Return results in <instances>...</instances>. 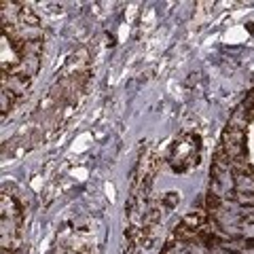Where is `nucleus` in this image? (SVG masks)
<instances>
[{
    "label": "nucleus",
    "mask_w": 254,
    "mask_h": 254,
    "mask_svg": "<svg viewBox=\"0 0 254 254\" xmlns=\"http://www.w3.org/2000/svg\"><path fill=\"white\" fill-rule=\"evenodd\" d=\"M15 51L19 58H28V55H41L43 53V41H30V43H13Z\"/></svg>",
    "instance_id": "nucleus-1"
},
{
    "label": "nucleus",
    "mask_w": 254,
    "mask_h": 254,
    "mask_svg": "<svg viewBox=\"0 0 254 254\" xmlns=\"http://www.w3.org/2000/svg\"><path fill=\"white\" fill-rule=\"evenodd\" d=\"M235 193H254L252 174H235Z\"/></svg>",
    "instance_id": "nucleus-2"
},
{
    "label": "nucleus",
    "mask_w": 254,
    "mask_h": 254,
    "mask_svg": "<svg viewBox=\"0 0 254 254\" xmlns=\"http://www.w3.org/2000/svg\"><path fill=\"white\" fill-rule=\"evenodd\" d=\"M246 125H248V117H246V110H244V108H237L235 113L231 115V119H229L227 129H240V131H244Z\"/></svg>",
    "instance_id": "nucleus-3"
},
{
    "label": "nucleus",
    "mask_w": 254,
    "mask_h": 254,
    "mask_svg": "<svg viewBox=\"0 0 254 254\" xmlns=\"http://www.w3.org/2000/svg\"><path fill=\"white\" fill-rule=\"evenodd\" d=\"M231 170H235V174H250V163H248V159H246L244 155L231 159Z\"/></svg>",
    "instance_id": "nucleus-4"
},
{
    "label": "nucleus",
    "mask_w": 254,
    "mask_h": 254,
    "mask_svg": "<svg viewBox=\"0 0 254 254\" xmlns=\"http://www.w3.org/2000/svg\"><path fill=\"white\" fill-rule=\"evenodd\" d=\"M233 201L242 208H254V193H233Z\"/></svg>",
    "instance_id": "nucleus-5"
},
{
    "label": "nucleus",
    "mask_w": 254,
    "mask_h": 254,
    "mask_svg": "<svg viewBox=\"0 0 254 254\" xmlns=\"http://www.w3.org/2000/svg\"><path fill=\"white\" fill-rule=\"evenodd\" d=\"M15 98H17V95H13L9 89H2V93H0V110H2V115L9 113V108L13 106Z\"/></svg>",
    "instance_id": "nucleus-6"
},
{
    "label": "nucleus",
    "mask_w": 254,
    "mask_h": 254,
    "mask_svg": "<svg viewBox=\"0 0 254 254\" xmlns=\"http://www.w3.org/2000/svg\"><path fill=\"white\" fill-rule=\"evenodd\" d=\"M240 237H244V240H254V222H246V220L240 222Z\"/></svg>",
    "instance_id": "nucleus-7"
},
{
    "label": "nucleus",
    "mask_w": 254,
    "mask_h": 254,
    "mask_svg": "<svg viewBox=\"0 0 254 254\" xmlns=\"http://www.w3.org/2000/svg\"><path fill=\"white\" fill-rule=\"evenodd\" d=\"M72 62H74V64H78V66H85V64L89 62V51H87L85 47H81V49H76V51L72 53Z\"/></svg>",
    "instance_id": "nucleus-8"
},
{
    "label": "nucleus",
    "mask_w": 254,
    "mask_h": 254,
    "mask_svg": "<svg viewBox=\"0 0 254 254\" xmlns=\"http://www.w3.org/2000/svg\"><path fill=\"white\" fill-rule=\"evenodd\" d=\"M176 201H178V193H168V195H165V203H168V205H174Z\"/></svg>",
    "instance_id": "nucleus-9"
},
{
    "label": "nucleus",
    "mask_w": 254,
    "mask_h": 254,
    "mask_svg": "<svg viewBox=\"0 0 254 254\" xmlns=\"http://www.w3.org/2000/svg\"><path fill=\"white\" fill-rule=\"evenodd\" d=\"M242 254H254V244H252V246H248V248H246Z\"/></svg>",
    "instance_id": "nucleus-10"
}]
</instances>
